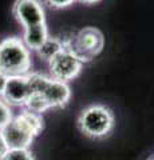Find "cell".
Segmentation results:
<instances>
[{
    "label": "cell",
    "mask_w": 154,
    "mask_h": 160,
    "mask_svg": "<svg viewBox=\"0 0 154 160\" xmlns=\"http://www.w3.org/2000/svg\"><path fill=\"white\" fill-rule=\"evenodd\" d=\"M44 128L42 115L26 109L12 118L6 127L2 129V135L8 149H27L34 139L40 135Z\"/></svg>",
    "instance_id": "obj_1"
},
{
    "label": "cell",
    "mask_w": 154,
    "mask_h": 160,
    "mask_svg": "<svg viewBox=\"0 0 154 160\" xmlns=\"http://www.w3.org/2000/svg\"><path fill=\"white\" fill-rule=\"evenodd\" d=\"M31 67L29 49L22 39L9 36L0 42V72L7 78L26 76L31 72Z\"/></svg>",
    "instance_id": "obj_2"
},
{
    "label": "cell",
    "mask_w": 154,
    "mask_h": 160,
    "mask_svg": "<svg viewBox=\"0 0 154 160\" xmlns=\"http://www.w3.org/2000/svg\"><path fill=\"white\" fill-rule=\"evenodd\" d=\"M115 120L114 113L103 104H93L83 108L77 120V126L84 136L91 139H103L113 131Z\"/></svg>",
    "instance_id": "obj_3"
},
{
    "label": "cell",
    "mask_w": 154,
    "mask_h": 160,
    "mask_svg": "<svg viewBox=\"0 0 154 160\" xmlns=\"http://www.w3.org/2000/svg\"><path fill=\"white\" fill-rule=\"evenodd\" d=\"M68 48L82 60L91 62L105 47L103 33L95 27H84L70 40H64Z\"/></svg>",
    "instance_id": "obj_4"
},
{
    "label": "cell",
    "mask_w": 154,
    "mask_h": 160,
    "mask_svg": "<svg viewBox=\"0 0 154 160\" xmlns=\"http://www.w3.org/2000/svg\"><path fill=\"white\" fill-rule=\"evenodd\" d=\"M48 67L52 79L67 83L70 80H74L81 73L83 62L68 48L64 42V48L50 60Z\"/></svg>",
    "instance_id": "obj_5"
},
{
    "label": "cell",
    "mask_w": 154,
    "mask_h": 160,
    "mask_svg": "<svg viewBox=\"0 0 154 160\" xmlns=\"http://www.w3.org/2000/svg\"><path fill=\"white\" fill-rule=\"evenodd\" d=\"M12 13L24 29L46 24L44 8L40 0H16L12 7Z\"/></svg>",
    "instance_id": "obj_6"
},
{
    "label": "cell",
    "mask_w": 154,
    "mask_h": 160,
    "mask_svg": "<svg viewBox=\"0 0 154 160\" xmlns=\"http://www.w3.org/2000/svg\"><path fill=\"white\" fill-rule=\"evenodd\" d=\"M38 93L46 100L48 108H63L66 107L71 98V89L67 83L59 82L52 78H47L43 87L39 89Z\"/></svg>",
    "instance_id": "obj_7"
},
{
    "label": "cell",
    "mask_w": 154,
    "mask_h": 160,
    "mask_svg": "<svg viewBox=\"0 0 154 160\" xmlns=\"http://www.w3.org/2000/svg\"><path fill=\"white\" fill-rule=\"evenodd\" d=\"M29 95H31V87L26 75V76L8 78L2 98L8 106L24 107Z\"/></svg>",
    "instance_id": "obj_8"
},
{
    "label": "cell",
    "mask_w": 154,
    "mask_h": 160,
    "mask_svg": "<svg viewBox=\"0 0 154 160\" xmlns=\"http://www.w3.org/2000/svg\"><path fill=\"white\" fill-rule=\"evenodd\" d=\"M48 38V29L46 24H40V26H35L31 28H26L23 33V43L26 47L32 51H38L42 44L46 42Z\"/></svg>",
    "instance_id": "obj_9"
},
{
    "label": "cell",
    "mask_w": 154,
    "mask_h": 160,
    "mask_svg": "<svg viewBox=\"0 0 154 160\" xmlns=\"http://www.w3.org/2000/svg\"><path fill=\"white\" fill-rule=\"evenodd\" d=\"M64 48V40H61L59 38H47L46 42H44L40 48L36 51L38 56L44 62H50L55 55H58L59 52Z\"/></svg>",
    "instance_id": "obj_10"
},
{
    "label": "cell",
    "mask_w": 154,
    "mask_h": 160,
    "mask_svg": "<svg viewBox=\"0 0 154 160\" xmlns=\"http://www.w3.org/2000/svg\"><path fill=\"white\" fill-rule=\"evenodd\" d=\"M24 107H26L28 111L39 113V115H42V112L50 109L46 100H44V98L42 96V93H38V92H31V95L28 96Z\"/></svg>",
    "instance_id": "obj_11"
},
{
    "label": "cell",
    "mask_w": 154,
    "mask_h": 160,
    "mask_svg": "<svg viewBox=\"0 0 154 160\" xmlns=\"http://www.w3.org/2000/svg\"><path fill=\"white\" fill-rule=\"evenodd\" d=\"M2 160H35L32 152L29 149H8L7 153L3 156Z\"/></svg>",
    "instance_id": "obj_12"
},
{
    "label": "cell",
    "mask_w": 154,
    "mask_h": 160,
    "mask_svg": "<svg viewBox=\"0 0 154 160\" xmlns=\"http://www.w3.org/2000/svg\"><path fill=\"white\" fill-rule=\"evenodd\" d=\"M12 118L13 116H12L11 107H9L3 99H0V131L11 122Z\"/></svg>",
    "instance_id": "obj_13"
},
{
    "label": "cell",
    "mask_w": 154,
    "mask_h": 160,
    "mask_svg": "<svg viewBox=\"0 0 154 160\" xmlns=\"http://www.w3.org/2000/svg\"><path fill=\"white\" fill-rule=\"evenodd\" d=\"M47 6H50L54 9H63V8H68L72 6L77 0H44Z\"/></svg>",
    "instance_id": "obj_14"
},
{
    "label": "cell",
    "mask_w": 154,
    "mask_h": 160,
    "mask_svg": "<svg viewBox=\"0 0 154 160\" xmlns=\"http://www.w3.org/2000/svg\"><path fill=\"white\" fill-rule=\"evenodd\" d=\"M7 151H8V146L6 144V140H4L2 131H0V160H2L4 155L7 153Z\"/></svg>",
    "instance_id": "obj_15"
},
{
    "label": "cell",
    "mask_w": 154,
    "mask_h": 160,
    "mask_svg": "<svg viewBox=\"0 0 154 160\" xmlns=\"http://www.w3.org/2000/svg\"><path fill=\"white\" fill-rule=\"evenodd\" d=\"M7 80H8V78H7L4 73L0 72V98L3 96V92H4V88H6Z\"/></svg>",
    "instance_id": "obj_16"
},
{
    "label": "cell",
    "mask_w": 154,
    "mask_h": 160,
    "mask_svg": "<svg viewBox=\"0 0 154 160\" xmlns=\"http://www.w3.org/2000/svg\"><path fill=\"white\" fill-rule=\"evenodd\" d=\"M77 2L82 3V4H86V6H91V4H95L98 2H101V0H77Z\"/></svg>",
    "instance_id": "obj_17"
},
{
    "label": "cell",
    "mask_w": 154,
    "mask_h": 160,
    "mask_svg": "<svg viewBox=\"0 0 154 160\" xmlns=\"http://www.w3.org/2000/svg\"><path fill=\"white\" fill-rule=\"evenodd\" d=\"M150 160H154V158H153V159H150Z\"/></svg>",
    "instance_id": "obj_18"
}]
</instances>
